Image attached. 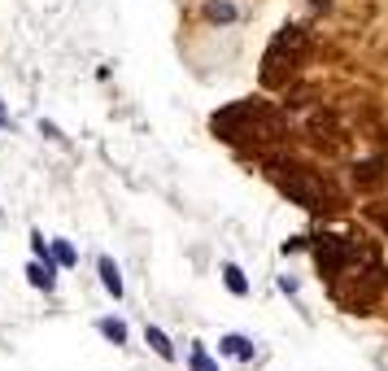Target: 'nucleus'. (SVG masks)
<instances>
[{
    "label": "nucleus",
    "instance_id": "1",
    "mask_svg": "<svg viewBox=\"0 0 388 371\" xmlns=\"http://www.w3.org/2000/svg\"><path fill=\"white\" fill-rule=\"evenodd\" d=\"M275 179H279V188L288 192L297 206H305V210H336V188L327 179H319L314 170H305V166H275Z\"/></svg>",
    "mask_w": 388,
    "mask_h": 371
},
{
    "label": "nucleus",
    "instance_id": "2",
    "mask_svg": "<svg viewBox=\"0 0 388 371\" xmlns=\"http://www.w3.org/2000/svg\"><path fill=\"white\" fill-rule=\"evenodd\" d=\"M297 48H301V27H283L279 35H275V44L266 48V70H262V79L266 83H279L283 79V66L293 70V61H297Z\"/></svg>",
    "mask_w": 388,
    "mask_h": 371
},
{
    "label": "nucleus",
    "instance_id": "3",
    "mask_svg": "<svg viewBox=\"0 0 388 371\" xmlns=\"http://www.w3.org/2000/svg\"><path fill=\"white\" fill-rule=\"evenodd\" d=\"M314 254H319V266L331 271V276H341V266H345V262H358V258H362L358 245H353V240H341V236H323Z\"/></svg>",
    "mask_w": 388,
    "mask_h": 371
},
{
    "label": "nucleus",
    "instance_id": "4",
    "mask_svg": "<svg viewBox=\"0 0 388 371\" xmlns=\"http://www.w3.org/2000/svg\"><path fill=\"white\" fill-rule=\"evenodd\" d=\"M144 341L153 345V354H158V358H175V345L166 341V332H162V328H153V324H148V328H144Z\"/></svg>",
    "mask_w": 388,
    "mask_h": 371
},
{
    "label": "nucleus",
    "instance_id": "5",
    "mask_svg": "<svg viewBox=\"0 0 388 371\" xmlns=\"http://www.w3.org/2000/svg\"><path fill=\"white\" fill-rule=\"evenodd\" d=\"M100 284H105L114 297H122V276H118V266H114V258H100Z\"/></svg>",
    "mask_w": 388,
    "mask_h": 371
},
{
    "label": "nucleus",
    "instance_id": "6",
    "mask_svg": "<svg viewBox=\"0 0 388 371\" xmlns=\"http://www.w3.org/2000/svg\"><path fill=\"white\" fill-rule=\"evenodd\" d=\"M27 276H31V284L44 288V293H53V284H57V280H53V262H44V266L35 262V266H27Z\"/></svg>",
    "mask_w": 388,
    "mask_h": 371
},
{
    "label": "nucleus",
    "instance_id": "7",
    "mask_svg": "<svg viewBox=\"0 0 388 371\" xmlns=\"http://www.w3.org/2000/svg\"><path fill=\"white\" fill-rule=\"evenodd\" d=\"M223 280H227V288L236 293V297H245V293H249V280H245V271H240L236 262H227V266H223Z\"/></svg>",
    "mask_w": 388,
    "mask_h": 371
},
{
    "label": "nucleus",
    "instance_id": "8",
    "mask_svg": "<svg viewBox=\"0 0 388 371\" xmlns=\"http://www.w3.org/2000/svg\"><path fill=\"white\" fill-rule=\"evenodd\" d=\"M223 350H227L231 358H253V341H245V336H223Z\"/></svg>",
    "mask_w": 388,
    "mask_h": 371
},
{
    "label": "nucleus",
    "instance_id": "9",
    "mask_svg": "<svg viewBox=\"0 0 388 371\" xmlns=\"http://www.w3.org/2000/svg\"><path fill=\"white\" fill-rule=\"evenodd\" d=\"M188 363H192V371H218V363L205 354V345H192V354H188Z\"/></svg>",
    "mask_w": 388,
    "mask_h": 371
},
{
    "label": "nucleus",
    "instance_id": "10",
    "mask_svg": "<svg viewBox=\"0 0 388 371\" xmlns=\"http://www.w3.org/2000/svg\"><path fill=\"white\" fill-rule=\"evenodd\" d=\"M100 332H105L114 345H127V324H118V319H100Z\"/></svg>",
    "mask_w": 388,
    "mask_h": 371
},
{
    "label": "nucleus",
    "instance_id": "11",
    "mask_svg": "<svg viewBox=\"0 0 388 371\" xmlns=\"http://www.w3.org/2000/svg\"><path fill=\"white\" fill-rule=\"evenodd\" d=\"M48 254H53V262H61V266H74V262H79V258H74V249H70L66 240H53V249H48Z\"/></svg>",
    "mask_w": 388,
    "mask_h": 371
},
{
    "label": "nucleus",
    "instance_id": "12",
    "mask_svg": "<svg viewBox=\"0 0 388 371\" xmlns=\"http://www.w3.org/2000/svg\"><path fill=\"white\" fill-rule=\"evenodd\" d=\"M210 18L231 22V18H236V5H227V0H210Z\"/></svg>",
    "mask_w": 388,
    "mask_h": 371
},
{
    "label": "nucleus",
    "instance_id": "13",
    "mask_svg": "<svg viewBox=\"0 0 388 371\" xmlns=\"http://www.w3.org/2000/svg\"><path fill=\"white\" fill-rule=\"evenodd\" d=\"M0 127H9V114H5V105H0Z\"/></svg>",
    "mask_w": 388,
    "mask_h": 371
},
{
    "label": "nucleus",
    "instance_id": "14",
    "mask_svg": "<svg viewBox=\"0 0 388 371\" xmlns=\"http://www.w3.org/2000/svg\"><path fill=\"white\" fill-rule=\"evenodd\" d=\"M380 223H384V228H388V214H384V218H380Z\"/></svg>",
    "mask_w": 388,
    "mask_h": 371
},
{
    "label": "nucleus",
    "instance_id": "15",
    "mask_svg": "<svg viewBox=\"0 0 388 371\" xmlns=\"http://www.w3.org/2000/svg\"><path fill=\"white\" fill-rule=\"evenodd\" d=\"M314 5H327V0H314Z\"/></svg>",
    "mask_w": 388,
    "mask_h": 371
}]
</instances>
